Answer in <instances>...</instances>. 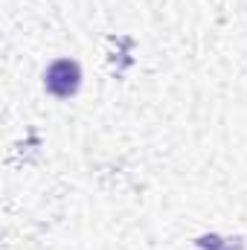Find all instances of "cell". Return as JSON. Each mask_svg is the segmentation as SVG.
<instances>
[{"label": "cell", "instance_id": "obj_1", "mask_svg": "<svg viewBox=\"0 0 247 250\" xmlns=\"http://www.w3.org/2000/svg\"><path fill=\"white\" fill-rule=\"evenodd\" d=\"M44 87L47 93L59 96V99H70L79 87H82V67L73 59H59L44 70Z\"/></svg>", "mask_w": 247, "mask_h": 250}, {"label": "cell", "instance_id": "obj_2", "mask_svg": "<svg viewBox=\"0 0 247 250\" xmlns=\"http://www.w3.org/2000/svg\"><path fill=\"white\" fill-rule=\"evenodd\" d=\"M201 250H245L242 239H221V236H201L198 239Z\"/></svg>", "mask_w": 247, "mask_h": 250}]
</instances>
